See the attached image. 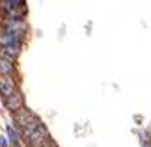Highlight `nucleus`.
Here are the masks:
<instances>
[{
    "mask_svg": "<svg viewBox=\"0 0 151 147\" xmlns=\"http://www.w3.org/2000/svg\"><path fill=\"white\" fill-rule=\"evenodd\" d=\"M19 52H21V45L19 43H9V45L2 47V56L8 58V60H11V62L19 56Z\"/></svg>",
    "mask_w": 151,
    "mask_h": 147,
    "instance_id": "5",
    "label": "nucleus"
},
{
    "mask_svg": "<svg viewBox=\"0 0 151 147\" xmlns=\"http://www.w3.org/2000/svg\"><path fill=\"white\" fill-rule=\"evenodd\" d=\"M8 136H9V140H11V143L17 145V142H19V134H17V131H15L13 127H8Z\"/></svg>",
    "mask_w": 151,
    "mask_h": 147,
    "instance_id": "8",
    "label": "nucleus"
},
{
    "mask_svg": "<svg viewBox=\"0 0 151 147\" xmlns=\"http://www.w3.org/2000/svg\"><path fill=\"white\" fill-rule=\"evenodd\" d=\"M41 147H56V143H54V142H50V140H47V142H45Z\"/></svg>",
    "mask_w": 151,
    "mask_h": 147,
    "instance_id": "9",
    "label": "nucleus"
},
{
    "mask_svg": "<svg viewBox=\"0 0 151 147\" xmlns=\"http://www.w3.org/2000/svg\"><path fill=\"white\" fill-rule=\"evenodd\" d=\"M15 119H17V123H19V127L22 128V136H26L28 132H32L34 128H37L39 125H41V121H39L32 112H28L24 108L17 110V117H15Z\"/></svg>",
    "mask_w": 151,
    "mask_h": 147,
    "instance_id": "1",
    "label": "nucleus"
},
{
    "mask_svg": "<svg viewBox=\"0 0 151 147\" xmlns=\"http://www.w3.org/2000/svg\"><path fill=\"white\" fill-rule=\"evenodd\" d=\"M13 71H15V67H13V63H11V60L0 56V75H11Z\"/></svg>",
    "mask_w": 151,
    "mask_h": 147,
    "instance_id": "6",
    "label": "nucleus"
},
{
    "mask_svg": "<svg viewBox=\"0 0 151 147\" xmlns=\"http://www.w3.org/2000/svg\"><path fill=\"white\" fill-rule=\"evenodd\" d=\"M21 4H24V0H0V9L9 11L11 8H17Z\"/></svg>",
    "mask_w": 151,
    "mask_h": 147,
    "instance_id": "7",
    "label": "nucleus"
},
{
    "mask_svg": "<svg viewBox=\"0 0 151 147\" xmlns=\"http://www.w3.org/2000/svg\"><path fill=\"white\" fill-rule=\"evenodd\" d=\"M0 145H4V147H6V145H8V142H6V140H4L2 136H0Z\"/></svg>",
    "mask_w": 151,
    "mask_h": 147,
    "instance_id": "10",
    "label": "nucleus"
},
{
    "mask_svg": "<svg viewBox=\"0 0 151 147\" xmlns=\"http://www.w3.org/2000/svg\"><path fill=\"white\" fill-rule=\"evenodd\" d=\"M24 140L28 142L30 147H41L50 138H49V131H47V128H45L43 125H39L37 128H34L32 132H28L26 136H24Z\"/></svg>",
    "mask_w": 151,
    "mask_h": 147,
    "instance_id": "2",
    "label": "nucleus"
},
{
    "mask_svg": "<svg viewBox=\"0 0 151 147\" xmlns=\"http://www.w3.org/2000/svg\"><path fill=\"white\" fill-rule=\"evenodd\" d=\"M15 90H17V87H15L13 78H9V75H0V95L6 99L8 95H11Z\"/></svg>",
    "mask_w": 151,
    "mask_h": 147,
    "instance_id": "4",
    "label": "nucleus"
},
{
    "mask_svg": "<svg viewBox=\"0 0 151 147\" xmlns=\"http://www.w3.org/2000/svg\"><path fill=\"white\" fill-rule=\"evenodd\" d=\"M4 104H6V108H8L9 112H17V110H21L22 108V95L19 91H13L11 95H8L4 99Z\"/></svg>",
    "mask_w": 151,
    "mask_h": 147,
    "instance_id": "3",
    "label": "nucleus"
}]
</instances>
